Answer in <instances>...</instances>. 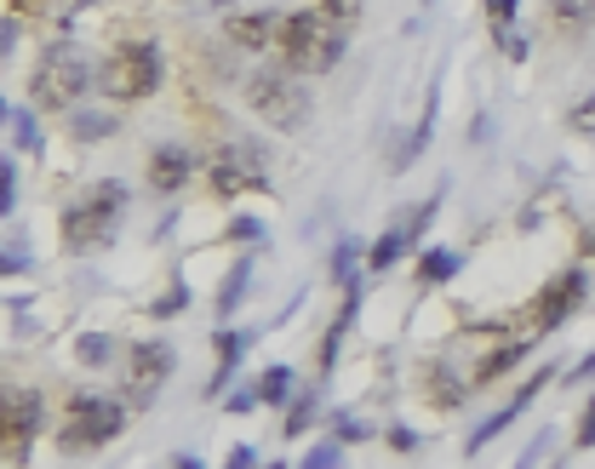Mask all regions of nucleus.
<instances>
[{
	"mask_svg": "<svg viewBox=\"0 0 595 469\" xmlns=\"http://www.w3.org/2000/svg\"><path fill=\"white\" fill-rule=\"evenodd\" d=\"M178 310H189V286L178 281L167 298H160V304H155V321H167V315H178Z\"/></svg>",
	"mask_w": 595,
	"mask_h": 469,
	"instance_id": "c9c22d12",
	"label": "nucleus"
},
{
	"mask_svg": "<svg viewBox=\"0 0 595 469\" xmlns=\"http://www.w3.org/2000/svg\"><path fill=\"white\" fill-rule=\"evenodd\" d=\"M75 361L92 366V373H104V366L115 361V338H104V332H81V338H75Z\"/></svg>",
	"mask_w": 595,
	"mask_h": 469,
	"instance_id": "a211bd4d",
	"label": "nucleus"
},
{
	"mask_svg": "<svg viewBox=\"0 0 595 469\" xmlns=\"http://www.w3.org/2000/svg\"><path fill=\"white\" fill-rule=\"evenodd\" d=\"M29 270V252H0V275H23Z\"/></svg>",
	"mask_w": 595,
	"mask_h": 469,
	"instance_id": "37998d69",
	"label": "nucleus"
},
{
	"mask_svg": "<svg viewBox=\"0 0 595 469\" xmlns=\"http://www.w3.org/2000/svg\"><path fill=\"white\" fill-rule=\"evenodd\" d=\"M46 424V400L41 389H7L0 395V458H29V447H35V435Z\"/></svg>",
	"mask_w": 595,
	"mask_h": 469,
	"instance_id": "0eeeda50",
	"label": "nucleus"
},
{
	"mask_svg": "<svg viewBox=\"0 0 595 469\" xmlns=\"http://www.w3.org/2000/svg\"><path fill=\"white\" fill-rule=\"evenodd\" d=\"M573 447H578V452H589V447H595V395L584 400V413H578V429H573Z\"/></svg>",
	"mask_w": 595,
	"mask_h": 469,
	"instance_id": "7c9ffc66",
	"label": "nucleus"
},
{
	"mask_svg": "<svg viewBox=\"0 0 595 469\" xmlns=\"http://www.w3.org/2000/svg\"><path fill=\"white\" fill-rule=\"evenodd\" d=\"M258 400H263V407H286V400H292V366L286 361L258 378Z\"/></svg>",
	"mask_w": 595,
	"mask_h": 469,
	"instance_id": "6ab92c4d",
	"label": "nucleus"
},
{
	"mask_svg": "<svg viewBox=\"0 0 595 469\" xmlns=\"http://www.w3.org/2000/svg\"><path fill=\"white\" fill-rule=\"evenodd\" d=\"M361 258H367V252H361V241H355V234H344L338 252H333V281H338V286L361 281Z\"/></svg>",
	"mask_w": 595,
	"mask_h": 469,
	"instance_id": "4be33fe9",
	"label": "nucleus"
},
{
	"mask_svg": "<svg viewBox=\"0 0 595 469\" xmlns=\"http://www.w3.org/2000/svg\"><path fill=\"white\" fill-rule=\"evenodd\" d=\"M458 270H464V252H452V247L418 252V286H447Z\"/></svg>",
	"mask_w": 595,
	"mask_h": 469,
	"instance_id": "dca6fc26",
	"label": "nucleus"
},
{
	"mask_svg": "<svg viewBox=\"0 0 595 469\" xmlns=\"http://www.w3.org/2000/svg\"><path fill=\"white\" fill-rule=\"evenodd\" d=\"M315 424V395L304 389V395H292L286 400V418H281V435H286V441H298V435H304Z\"/></svg>",
	"mask_w": 595,
	"mask_h": 469,
	"instance_id": "412c9836",
	"label": "nucleus"
},
{
	"mask_svg": "<svg viewBox=\"0 0 595 469\" xmlns=\"http://www.w3.org/2000/svg\"><path fill=\"white\" fill-rule=\"evenodd\" d=\"M104 86L121 97V104H138V97H149L160 86V52L149 41H126L109 52L104 63Z\"/></svg>",
	"mask_w": 595,
	"mask_h": 469,
	"instance_id": "423d86ee",
	"label": "nucleus"
},
{
	"mask_svg": "<svg viewBox=\"0 0 595 469\" xmlns=\"http://www.w3.org/2000/svg\"><path fill=\"white\" fill-rule=\"evenodd\" d=\"M12 132H18L12 144H18L23 155H41V126H35V115H29V110H18V115H12Z\"/></svg>",
	"mask_w": 595,
	"mask_h": 469,
	"instance_id": "bb28decb",
	"label": "nucleus"
},
{
	"mask_svg": "<svg viewBox=\"0 0 595 469\" xmlns=\"http://www.w3.org/2000/svg\"><path fill=\"white\" fill-rule=\"evenodd\" d=\"M263 469H286V463H263Z\"/></svg>",
	"mask_w": 595,
	"mask_h": 469,
	"instance_id": "8fccbe9b",
	"label": "nucleus"
},
{
	"mask_svg": "<svg viewBox=\"0 0 595 469\" xmlns=\"http://www.w3.org/2000/svg\"><path fill=\"white\" fill-rule=\"evenodd\" d=\"M121 429H126L121 400L81 389V395H70V413H63V424H58V447L63 452H97V447H109Z\"/></svg>",
	"mask_w": 595,
	"mask_h": 469,
	"instance_id": "39448f33",
	"label": "nucleus"
},
{
	"mask_svg": "<svg viewBox=\"0 0 595 469\" xmlns=\"http://www.w3.org/2000/svg\"><path fill=\"white\" fill-rule=\"evenodd\" d=\"M207 184L218 200H236L241 189H270L263 184V155L252 144H218L207 155Z\"/></svg>",
	"mask_w": 595,
	"mask_h": 469,
	"instance_id": "6e6552de",
	"label": "nucleus"
},
{
	"mask_svg": "<svg viewBox=\"0 0 595 469\" xmlns=\"http://www.w3.org/2000/svg\"><path fill=\"white\" fill-rule=\"evenodd\" d=\"M584 258L595 263V229H584Z\"/></svg>",
	"mask_w": 595,
	"mask_h": 469,
	"instance_id": "a18cd8bd",
	"label": "nucleus"
},
{
	"mask_svg": "<svg viewBox=\"0 0 595 469\" xmlns=\"http://www.w3.org/2000/svg\"><path fill=\"white\" fill-rule=\"evenodd\" d=\"M526 355V338H510L504 350H492V355H481L476 361V373H470V384L476 389H487V384H499V378H510V366Z\"/></svg>",
	"mask_w": 595,
	"mask_h": 469,
	"instance_id": "f3484780",
	"label": "nucleus"
},
{
	"mask_svg": "<svg viewBox=\"0 0 595 469\" xmlns=\"http://www.w3.org/2000/svg\"><path fill=\"white\" fill-rule=\"evenodd\" d=\"M544 447H550V429H539V435H533V447H526V452H521V463H515V469H533Z\"/></svg>",
	"mask_w": 595,
	"mask_h": 469,
	"instance_id": "a19ab883",
	"label": "nucleus"
},
{
	"mask_svg": "<svg viewBox=\"0 0 595 469\" xmlns=\"http://www.w3.org/2000/svg\"><path fill=\"white\" fill-rule=\"evenodd\" d=\"M441 200H447V189H436L429 200H418L413 212H401V218H395V223H389V229L378 234V241L367 247V270H373V275H378V270H389L395 258H407V252L418 247V234H424V223H436Z\"/></svg>",
	"mask_w": 595,
	"mask_h": 469,
	"instance_id": "1a4fd4ad",
	"label": "nucleus"
},
{
	"mask_svg": "<svg viewBox=\"0 0 595 469\" xmlns=\"http://www.w3.org/2000/svg\"><path fill=\"white\" fill-rule=\"evenodd\" d=\"M584 292H589V275L584 270H561L539 286V298L526 304V321H533V332H555L561 321H567L578 304H584Z\"/></svg>",
	"mask_w": 595,
	"mask_h": 469,
	"instance_id": "9d476101",
	"label": "nucleus"
},
{
	"mask_svg": "<svg viewBox=\"0 0 595 469\" xmlns=\"http://www.w3.org/2000/svg\"><path fill=\"white\" fill-rule=\"evenodd\" d=\"M70 126H75V138H81V144H97V138H109V132H115V115H92V110H70Z\"/></svg>",
	"mask_w": 595,
	"mask_h": 469,
	"instance_id": "b1692460",
	"label": "nucleus"
},
{
	"mask_svg": "<svg viewBox=\"0 0 595 469\" xmlns=\"http://www.w3.org/2000/svg\"><path fill=\"white\" fill-rule=\"evenodd\" d=\"M252 407H263V400H258V384H236V389L223 395V413H229V418H247Z\"/></svg>",
	"mask_w": 595,
	"mask_h": 469,
	"instance_id": "cd10ccee",
	"label": "nucleus"
},
{
	"mask_svg": "<svg viewBox=\"0 0 595 469\" xmlns=\"http://www.w3.org/2000/svg\"><path fill=\"white\" fill-rule=\"evenodd\" d=\"M492 35H499V46H504V58H510V63H526V52H533V41L515 35V29H492Z\"/></svg>",
	"mask_w": 595,
	"mask_h": 469,
	"instance_id": "72a5a7b5",
	"label": "nucleus"
},
{
	"mask_svg": "<svg viewBox=\"0 0 595 469\" xmlns=\"http://www.w3.org/2000/svg\"><path fill=\"white\" fill-rule=\"evenodd\" d=\"M223 29H229V41H236V46H247V52H270L275 35H281V18H275V12H236Z\"/></svg>",
	"mask_w": 595,
	"mask_h": 469,
	"instance_id": "ddd939ff",
	"label": "nucleus"
},
{
	"mask_svg": "<svg viewBox=\"0 0 595 469\" xmlns=\"http://www.w3.org/2000/svg\"><path fill=\"white\" fill-rule=\"evenodd\" d=\"M344 458H338V441H321V447H310L304 452V463H298V469H338Z\"/></svg>",
	"mask_w": 595,
	"mask_h": 469,
	"instance_id": "2f4dec72",
	"label": "nucleus"
},
{
	"mask_svg": "<svg viewBox=\"0 0 595 469\" xmlns=\"http://www.w3.org/2000/svg\"><path fill=\"white\" fill-rule=\"evenodd\" d=\"M92 86V63L81 58V46H46L41 63H35V75H29V92H35V104L52 110V115H70L81 97Z\"/></svg>",
	"mask_w": 595,
	"mask_h": 469,
	"instance_id": "20e7f679",
	"label": "nucleus"
},
{
	"mask_svg": "<svg viewBox=\"0 0 595 469\" xmlns=\"http://www.w3.org/2000/svg\"><path fill=\"white\" fill-rule=\"evenodd\" d=\"M349 46V23L326 18L321 7H304V12H286L281 18V35H275V52L292 75H326L338 70V58Z\"/></svg>",
	"mask_w": 595,
	"mask_h": 469,
	"instance_id": "f257e3e1",
	"label": "nucleus"
},
{
	"mask_svg": "<svg viewBox=\"0 0 595 469\" xmlns=\"http://www.w3.org/2000/svg\"><path fill=\"white\" fill-rule=\"evenodd\" d=\"M247 344H252L247 332H229V326L218 332V373H212V384H207V395H212V400H223L229 389H236V373H241Z\"/></svg>",
	"mask_w": 595,
	"mask_h": 469,
	"instance_id": "4468645a",
	"label": "nucleus"
},
{
	"mask_svg": "<svg viewBox=\"0 0 595 469\" xmlns=\"http://www.w3.org/2000/svg\"><path fill=\"white\" fill-rule=\"evenodd\" d=\"M550 12L561 29H584V23H595V0H550Z\"/></svg>",
	"mask_w": 595,
	"mask_h": 469,
	"instance_id": "393cba45",
	"label": "nucleus"
},
{
	"mask_svg": "<svg viewBox=\"0 0 595 469\" xmlns=\"http://www.w3.org/2000/svg\"><path fill=\"white\" fill-rule=\"evenodd\" d=\"M12 7H18V12H23V7H35V0H12Z\"/></svg>",
	"mask_w": 595,
	"mask_h": 469,
	"instance_id": "09e8293b",
	"label": "nucleus"
},
{
	"mask_svg": "<svg viewBox=\"0 0 595 469\" xmlns=\"http://www.w3.org/2000/svg\"><path fill=\"white\" fill-rule=\"evenodd\" d=\"M321 12L338 18V23H355L361 18V0H321Z\"/></svg>",
	"mask_w": 595,
	"mask_h": 469,
	"instance_id": "4c0bfd02",
	"label": "nucleus"
},
{
	"mask_svg": "<svg viewBox=\"0 0 595 469\" xmlns=\"http://www.w3.org/2000/svg\"><path fill=\"white\" fill-rule=\"evenodd\" d=\"M173 469H201V463H195L189 452H178V458H173Z\"/></svg>",
	"mask_w": 595,
	"mask_h": 469,
	"instance_id": "49530a36",
	"label": "nucleus"
},
{
	"mask_svg": "<svg viewBox=\"0 0 595 469\" xmlns=\"http://www.w3.org/2000/svg\"><path fill=\"white\" fill-rule=\"evenodd\" d=\"M189 178H195V155H189V149H178V144H160V149L149 155V184H155L160 195H178Z\"/></svg>",
	"mask_w": 595,
	"mask_h": 469,
	"instance_id": "f8f14e48",
	"label": "nucleus"
},
{
	"mask_svg": "<svg viewBox=\"0 0 595 469\" xmlns=\"http://www.w3.org/2000/svg\"><path fill=\"white\" fill-rule=\"evenodd\" d=\"M567 126H573V138H595V92L567 110Z\"/></svg>",
	"mask_w": 595,
	"mask_h": 469,
	"instance_id": "c85d7f7f",
	"label": "nucleus"
},
{
	"mask_svg": "<svg viewBox=\"0 0 595 469\" xmlns=\"http://www.w3.org/2000/svg\"><path fill=\"white\" fill-rule=\"evenodd\" d=\"M247 110L263 121V126H275V132H298L310 121V92H304V75H292L286 63L281 70H252L247 75Z\"/></svg>",
	"mask_w": 595,
	"mask_h": 469,
	"instance_id": "7ed1b4c3",
	"label": "nucleus"
},
{
	"mask_svg": "<svg viewBox=\"0 0 595 469\" xmlns=\"http://www.w3.org/2000/svg\"><path fill=\"white\" fill-rule=\"evenodd\" d=\"M229 241H252L258 247L263 241V223L258 218H236V223H229Z\"/></svg>",
	"mask_w": 595,
	"mask_h": 469,
	"instance_id": "58836bf2",
	"label": "nucleus"
},
{
	"mask_svg": "<svg viewBox=\"0 0 595 469\" xmlns=\"http://www.w3.org/2000/svg\"><path fill=\"white\" fill-rule=\"evenodd\" d=\"M344 338H349V326H344V321H333V326H326V338H321V355H315L321 378H326V373H333V366H338V350H344Z\"/></svg>",
	"mask_w": 595,
	"mask_h": 469,
	"instance_id": "a878e982",
	"label": "nucleus"
},
{
	"mask_svg": "<svg viewBox=\"0 0 595 469\" xmlns=\"http://www.w3.org/2000/svg\"><path fill=\"white\" fill-rule=\"evenodd\" d=\"M470 389H476V384H464V378H458V373H452L447 361H436V366H429V373H424V395L436 400L441 413H452V407H464V395H470Z\"/></svg>",
	"mask_w": 595,
	"mask_h": 469,
	"instance_id": "2eb2a0df",
	"label": "nucleus"
},
{
	"mask_svg": "<svg viewBox=\"0 0 595 469\" xmlns=\"http://www.w3.org/2000/svg\"><path fill=\"white\" fill-rule=\"evenodd\" d=\"M12 46H18V23L0 18V58H12Z\"/></svg>",
	"mask_w": 595,
	"mask_h": 469,
	"instance_id": "c03bdc74",
	"label": "nucleus"
},
{
	"mask_svg": "<svg viewBox=\"0 0 595 469\" xmlns=\"http://www.w3.org/2000/svg\"><path fill=\"white\" fill-rule=\"evenodd\" d=\"M173 366H178V355H173V344H160V338H144V344H132L126 350V389L138 395V400H149L160 384L173 378Z\"/></svg>",
	"mask_w": 595,
	"mask_h": 469,
	"instance_id": "9b49d317",
	"label": "nucleus"
},
{
	"mask_svg": "<svg viewBox=\"0 0 595 469\" xmlns=\"http://www.w3.org/2000/svg\"><path fill=\"white\" fill-rule=\"evenodd\" d=\"M515 418H521V407H515V400H510V407H504V413H492V418H487V424H481V429L470 435V447H464V452L476 458V452H481L487 441H499V435H504V429H510Z\"/></svg>",
	"mask_w": 595,
	"mask_h": 469,
	"instance_id": "5701e85b",
	"label": "nucleus"
},
{
	"mask_svg": "<svg viewBox=\"0 0 595 469\" xmlns=\"http://www.w3.org/2000/svg\"><path fill=\"white\" fill-rule=\"evenodd\" d=\"M589 378H595V355H584L578 366H567V389H573V384H589Z\"/></svg>",
	"mask_w": 595,
	"mask_h": 469,
	"instance_id": "79ce46f5",
	"label": "nucleus"
},
{
	"mask_svg": "<svg viewBox=\"0 0 595 469\" xmlns=\"http://www.w3.org/2000/svg\"><path fill=\"white\" fill-rule=\"evenodd\" d=\"M12 121V110H7V97H0V126H7Z\"/></svg>",
	"mask_w": 595,
	"mask_h": 469,
	"instance_id": "de8ad7c7",
	"label": "nucleus"
},
{
	"mask_svg": "<svg viewBox=\"0 0 595 469\" xmlns=\"http://www.w3.org/2000/svg\"><path fill=\"white\" fill-rule=\"evenodd\" d=\"M247 281H252V258H241L236 270H229V281H223V292H218V315H236V310H241Z\"/></svg>",
	"mask_w": 595,
	"mask_h": 469,
	"instance_id": "aec40b11",
	"label": "nucleus"
},
{
	"mask_svg": "<svg viewBox=\"0 0 595 469\" xmlns=\"http://www.w3.org/2000/svg\"><path fill=\"white\" fill-rule=\"evenodd\" d=\"M252 463H258V452H252L247 441H241V447H229V458H223V469H252Z\"/></svg>",
	"mask_w": 595,
	"mask_h": 469,
	"instance_id": "ea45409f",
	"label": "nucleus"
},
{
	"mask_svg": "<svg viewBox=\"0 0 595 469\" xmlns=\"http://www.w3.org/2000/svg\"><path fill=\"white\" fill-rule=\"evenodd\" d=\"M333 435H338V441H344V447H355V441H367V435H373V429H367V424H361L355 413H333Z\"/></svg>",
	"mask_w": 595,
	"mask_h": 469,
	"instance_id": "c756f323",
	"label": "nucleus"
},
{
	"mask_svg": "<svg viewBox=\"0 0 595 469\" xmlns=\"http://www.w3.org/2000/svg\"><path fill=\"white\" fill-rule=\"evenodd\" d=\"M126 212V184L104 178V184H92L86 195H75L70 207H63V252H97V247H109L115 241V223Z\"/></svg>",
	"mask_w": 595,
	"mask_h": 469,
	"instance_id": "f03ea898",
	"label": "nucleus"
},
{
	"mask_svg": "<svg viewBox=\"0 0 595 469\" xmlns=\"http://www.w3.org/2000/svg\"><path fill=\"white\" fill-rule=\"evenodd\" d=\"M18 207V173H12V160H0V218H12Z\"/></svg>",
	"mask_w": 595,
	"mask_h": 469,
	"instance_id": "473e14b6",
	"label": "nucleus"
},
{
	"mask_svg": "<svg viewBox=\"0 0 595 469\" xmlns=\"http://www.w3.org/2000/svg\"><path fill=\"white\" fill-rule=\"evenodd\" d=\"M515 7H521V0H487L492 29H515Z\"/></svg>",
	"mask_w": 595,
	"mask_h": 469,
	"instance_id": "e433bc0d",
	"label": "nucleus"
},
{
	"mask_svg": "<svg viewBox=\"0 0 595 469\" xmlns=\"http://www.w3.org/2000/svg\"><path fill=\"white\" fill-rule=\"evenodd\" d=\"M384 441H389V452H418V429L389 424V429H384Z\"/></svg>",
	"mask_w": 595,
	"mask_h": 469,
	"instance_id": "f704fd0d",
	"label": "nucleus"
}]
</instances>
